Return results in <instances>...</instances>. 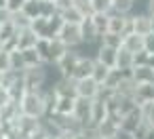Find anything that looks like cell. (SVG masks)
<instances>
[{"label": "cell", "instance_id": "cell-1", "mask_svg": "<svg viewBox=\"0 0 154 139\" xmlns=\"http://www.w3.org/2000/svg\"><path fill=\"white\" fill-rule=\"evenodd\" d=\"M17 103H19L21 114H28V116H34V118H47L49 116L45 91H26L23 97Z\"/></svg>", "mask_w": 154, "mask_h": 139}, {"label": "cell", "instance_id": "cell-2", "mask_svg": "<svg viewBox=\"0 0 154 139\" xmlns=\"http://www.w3.org/2000/svg\"><path fill=\"white\" fill-rule=\"evenodd\" d=\"M36 47H38V51H40L45 63H51V65H55V63L68 53V49H70L59 36H55V38H40Z\"/></svg>", "mask_w": 154, "mask_h": 139}, {"label": "cell", "instance_id": "cell-3", "mask_svg": "<svg viewBox=\"0 0 154 139\" xmlns=\"http://www.w3.org/2000/svg\"><path fill=\"white\" fill-rule=\"evenodd\" d=\"M23 80L28 91H45L49 89V74H47V63L36 65V68H26L23 70Z\"/></svg>", "mask_w": 154, "mask_h": 139}, {"label": "cell", "instance_id": "cell-4", "mask_svg": "<svg viewBox=\"0 0 154 139\" xmlns=\"http://www.w3.org/2000/svg\"><path fill=\"white\" fill-rule=\"evenodd\" d=\"M70 49H76L82 44V32H80V23H70V21H63L59 34H57Z\"/></svg>", "mask_w": 154, "mask_h": 139}, {"label": "cell", "instance_id": "cell-5", "mask_svg": "<svg viewBox=\"0 0 154 139\" xmlns=\"http://www.w3.org/2000/svg\"><path fill=\"white\" fill-rule=\"evenodd\" d=\"M131 32H135L139 36H148L152 32V17H150V13L133 11L131 13Z\"/></svg>", "mask_w": 154, "mask_h": 139}, {"label": "cell", "instance_id": "cell-6", "mask_svg": "<svg viewBox=\"0 0 154 139\" xmlns=\"http://www.w3.org/2000/svg\"><path fill=\"white\" fill-rule=\"evenodd\" d=\"M99 93H101V84H99L93 76L76 80V95H78V97L95 99V97H99Z\"/></svg>", "mask_w": 154, "mask_h": 139}, {"label": "cell", "instance_id": "cell-7", "mask_svg": "<svg viewBox=\"0 0 154 139\" xmlns=\"http://www.w3.org/2000/svg\"><path fill=\"white\" fill-rule=\"evenodd\" d=\"M78 59H80V51H78V49H68V53H66L57 63H55V68L61 72V76L72 78V74H74V68H76Z\"/></svg>", "mask_w": 154, "mask_h": 139}, {"label": "cell", "instance_id": "cell-8", "mask_svg": "<svg viewBox=\"0 0 154 139\" xmlns=\"http://www.w3.org/2000/svg\"><path fill=\"white\" fill-rule=\"evenodd\" d=\"M143 120H146V116H143V105H139L137 110H133V112H129V114H125V116L120 118V131L133 135L135 128H137Z\"/></svg>", "mask_w": 154, "mask_h": 139}, {"label": "cell", "instance_id": "cell-9", "mask_svg": "<svg viewBox=\"0 0 154 139\" xmlns=\"http://www.w3.org/2000/svg\"><path fill=\"white\" fill-rule=\"evenodd\" d=\"M110 116V105H108V99L106 97H95L93 103H91V124H99L101 120H106Z\"/></svg>", "mask_w": 154, "mask_h": 139}, {"label": "cell", "instance_id": "cell-10", "mask_svg": "<svg viewBox=\"0 0 154 139\" xmlns=\"http://www.w3.org/2000/svg\"><path fill=\"white\" fill-rule=\"evenodd\" d=\"M80 32H82V42H85V44H99L101 34H99V30L95 28L91 15H87V17L80 21Z\"/></svg>", "mask_w": 154, "mask_h": 139}, {"label": "cell", "instance_id": "cell-11", "mask_svg": "<svg viewBox=\"0 0 154 139\" xmlns=\"http://www.w3.org/2000/svg\"><path fill=\"white\" fill-rule=\"evenodd\" d=\"M108 32H118V34L131 32V15L110 11V28H108Z\"/></svg>", "mask_w": 154, "mask_h": 139}, {"label": "cell", "instance_id": "cell-12", "mask_svg": "<svg viewBox=\"0 0 154 139\" xmlns=\"http://www.w3.org/2000/svg\"><path fill=\"white\" fill-rule=\"evenodd\" d=\"M93 68H95V57L93 55H80L76 68H74V74L72 78L74 80H80V78H89L93 76Z\"/></svg>", "mask_w": 154, "mask_h": 139}, {"label": "cell", "instance_id": "cell-13", "mask_svg": "<svg viewBox=\"0 0 154 139\" xmlns=\"http://www.w3.org/2000/svg\"><path fill=\"white\" fill-rule=\"evenodd\" d=\"M91 103H93V99H85V97H76V107H74V118L80 122V124H85V126H89L91 124Z\"/></svg>", "mask_w": 154, "mask_h": 139}, {"label": "cell", "instance_id": "cell-14", "mask_svg": "<svg viewBox=\"0 0 154 139\" xmlns=\"http://www.w3.org/2000/svg\"><path fill=\"white\" fill-rule=\"evenodd\" d=\"M95 128H97L99 137H116L120 133V118L108 116L106 120H101L99 124H95Z\"/></svg>", "mask_w": 154, "mask_h": 139}, {"label": "cell", "instance_id": "cell-15", "mask_svg": "<svg viewBox=\"0 0 154 139\" xmlns=\"http://www.w3.org/2000/svg\"><path fill=\"white\" fill-rule=\"evenodd\" d=\"M32 28H34V32H36L40 38H55V36H57V30L53 28L51 17H36V19L32 21Z\"/></svg>", "mask_w": 154, "mask_h": 139}, {"label": "cell", "instance_id": "cell-16", "mask_svg": "<svg viewBox=\"0 0 154 139\" xmlns=\"http://www.w3.org/2000/svg\"><path fill=\"white\" fill-rule=\"evenodd\" d=\"M95 59H99L101 63H106L108 68H116V59H118V49L108 47V44H99L95 51Z\"/></svg>", "mask_w": 154, "mask_h": 139}, {"label": "cell", "instance_id": "cell-17", "mask_svg": "<svg viewBox=\"0 0 154 139\" xmlns=\"http://www.w3.org/2000/svg\"><path fill=\"white\" fill-rule=\"evenodd\" d=\"M53 91H55L59 97H78V95H76V80H74V78H68V76H61V78L53 84Z\"/></svg>", "mask_w": 154, "mask_h": 139}, {"label": "cell", "instance_id": "cell-18", "mask_svg": "<svg viewBox=\"0 0 154 139\" xmlns=\"http://www.w3.org/2000/svg\"><path fill=\"white\" fill-rule=\"evenodd\" d=\"M45 118H34V116H28V114H21L19 118H17V126H19V131H21V135L26 137V139H30V135L40 126V122H42Z\"/></svg>", "mask_w": 154, "mask_h": 139}, {"label": "cell", "instance_id": "cell-19", "mask_svg": "<svg viewBox=\"0 0 154 139\" xmlns=\"http://www.w3.org/2000/svg\"><path fill=\"white\" fill-rule=\"evenodd\" d=\"M135 99L139 105L154 103V82H139L135 86Z\"/></svg>", "mask_w": 154, "mask_h": 139}, {"label": "cell", "instance_id": "cell-20", "mask_svg": "<svg viewBox=\"0 0 154 139\" xmlns=\"http://www.w3.org/2000/svg\"><path fill=\"white\" fill-rule=\"evenodd\" d=\"M40 40V36L34 32V28H21L17 34V49H28V47H36Z\"/></svg>", "mask_w": 154, "mask_h": 139}, {"label": "cell", "instance_id": "cell-21", "mask_svg": "<svg viewBox=\"0 0 154 139\" xmlns=\"http://www.w3.org/2000/svg\"><path fill=\"white\" fill-rule=\"evenodd\" d=\"M21 55H23V63L26 68H36V65H45V59L38 51V47H28V49H21Z\"/></svg>", "mask_w": 154, "mask_h": 139}, {"label": "cell", "instance_id": "cell-22", "mask_svg": "<svg viewBox=\"0 0 154 139\" xmlns=\"http://www.w3.org/2000/svg\"><path fill=\"white\" fill-rule=\"evenodd\" d=\"M131 78L139 84V82H154V68L148 65H135L131 70Z\"/></svg>", "mask_w": 154, "mask_h": 139}, {"label": "cell", "instance_id": "cell-23", "mask_svg": "<svg viewBox=\"0 0 154 139\" xmlns=\"http://www.w3.org/2000/svg\"><path fill=\"white\" fill-rule=\"evenodd\" d=\"M74 107H76V97H59V95H57V103H55L53 114L74 116Z\"/></svg>", "mask_w": 154, "mask_h": 139}, {"label": "cell", "instance_id": "cell-24", "mask_svg": "<svg viewBox=\"0 0 154 139\" xmlns=\"http://www.w3.org/2000/svg\"><path fill=\"white\" fill-rule=\"evenodd\" d=\"M133 65H135V53H131L125 47H120L118 49V59H116V68H120L125 72H131Z\"/></svg>", "mask_w": 154, "mask_h": 139}, {"label": "cell", "instance_id": "cell-25", "mask_svg": "<svg viewBox=\"0 0 154 139\" xmlns=\"http://www.w3.org/2000/svg\"><path fill=\"white\" fill-rule=\"evenodd\" d=\"M122 47L129 49L131 53H139V51H143V36H139L135 32H127L122 38Z\"/></svg>", "mask_w": 154, "mask_h": 139}, {"label": "cell", "instance_id": "cell-26", "mask_svg": "<svg viewBox=\"0 0 154 139\" xmlns=\"http://www.w3.org/2000/svg\"><path fill=\"white\" fill-rule=\"evenodd\" d=\"M21 11L34 21L36 17H42V0H26Z\"/></svg>", "mask_w": 154, "mask_h": 139}, {"label": "cell", "instance_id": "cell-27", "mask_svg": "<svg viewBox=\"0 0 154 139\" xmlns=\"http://www.w3.org/2000/svg\"><path fill=\"white\" fill-rule=\"evenodd\" d=\"M122 38H125V34H118V32H106V34H101L99 44H108V47L120 49V47H122Z\"/></svg>", "mask_w": 154, "mask_h": 139}, {"label": "cell", "instance_id": "cell-28", "mask_svg": "<svg viewBox=\"0 0 154 139\" xmlns=\"http://www.w3.org/2000/svg\"><path fill=\"white\" fill-rule=\"evenodd\" d=\"M112 11L131 15L135 11V0H112Z\"/></svg>", "mask_w": 154, "mask_h": 139}, {"label": "cell", "instance_id": "cell-29", "mask_svg": "<svg viewBox=\"0 0 154 139\" xmlns=\"http://www.w3.org/2000/svg\"><path fill=\"white\" fill-rule=\"evenodd\" d=\"M110 70L112 68H108L106 63H101L99 59H95V68H93V78L99 82V84H103L106 82V78H108V74H110Z\"/></svg>", "mask_w": 154, "mask_h": 139}, {"label": "cell", "instance_id": "cell-30", "mask_svg": "<svg viewBox=\"0 0 154 139\" xmlns=\"http://www.w3.org/2000/svg\"><path fill=\"white\" fill-rule=\"evenodd\" d=\"M61 17H63V21H70V23H80L87 15H82L76 7H70L68 11H61Z\"/></svg>", "mask_w": 154, "mask_h": 139}, {"label": "cell", "instance_id": "cell-31", "mask_svg": "<svg viewBox=\"0 0 154 139\" xmlns=\"http://www.w3.org/2000/svg\"><path fill=\"white\" fill-rule=\"evenodd\" d=\"M11 65H13V70H17V72H23V70H26L21 49H11Z\"/></svg>", "mask_w": 154, "mask_h": 139}, {"label": "cell", "instance_id": "cell-32", "mask_svg": "<svg viewBox=\"0 0 154 139\" xmlns=\"http://www.w3.org/2000/svg\"><path fill=\"white\" fill-rule=\"evenodd\" d=\"M9 70H13V65H11V51L2 49L0 51V72H9Z\"/></svg>", "mask_w": 154, "mask_h": 139}, {"label": "cell", "instance_id": "cell-33", "mask_svg": "<svg viewBox=\"0 0 154 139\" xmlns=\"http://www.w3.org/2000/svg\"><path fill=\"white\" fill-rule=\"evenodd\" d=\"M74 7L82 13V15H91L95 9H93V0H74Z\"/></svg>", "mask_w": 154, "mask_h": 139}, {"label": "cell", "instance_id": "cell-34", "mask_svg": "<svg viewBox=\"0 0 154 139\" xmlns=\"http://www.w3.org/2000/svg\"><path fill=\"white\" fill-rule=\"evenodd\" d=\"M152 131V126H150V122L148 120H143L137 128H135V133H133V139H146L148 137V133Z\"/></svg>", "mask_w": 154, "mask_h": 139}, {"label": "cell", "instance_id": "cell-35", "mask_svg": "<svg viewBox=\"0 0 154 139\" xmlns=\"http://www.w3.org/2000/svg\"><path fill=\"white\" fill-rule=\"evenodd\" d=\"M93 9H95V11L110 13V11H112V0H93ZM95 11H93V13H95Z\"/></svg>", "mask_w": 154, "mask_h": 139}, {"label": "cell", "instance_id": "cell-36", "mask_svg": "<svg viewBox=\"0 0 154 139\" xmlns=\"http://www.w3.org/2000/svg\"><path fill=\"white\" fill-rule=\"evenodd\" d=\"M13 97H11V91L5 86V84H0V107H5L7 103H11Z\"/></svg>", "mask_w": 154, "mask_h": 139}, {"label": "cell", "instance_id": "cell-37", "mask_svg": "<svg viewBox=\"0 0 154 139\" xmlns=\"http://www.w3.org/2000/svg\"><path fill=\"white\" fill-rule=\"evenodd\" d=\"M150 63V53L143 49V51H139V53H135V65H148ZM133 65V68H135Z\"/></svg>", "mask_w": 154, "mask_h": 139}, {"label": "cell", "instance_id": "cell-38", "mask_svg": "<svg viewBox=\"0 0 154 139\" xmlns=\"http://www.w3.org/2000/svg\"><path fill=\"white\" fill-rule=\"evenodd\" d=\"M13 11L9 7H0V23H7V21H13Z\"/></svg>", "mask_w": 154, "mask_h": 139}, {"label": "cell", "instance_id": "cell-39", "mask_svg": "<svg viewBox=\"0 0 154 139\" xmlns=\"http://www.w3.org/2000/svg\"><path fill=\"white\" fill-rule=\"evenodd\" d=\"M143 49H146L150 55L154 53V34H152V32H150L148 36H143Z\"/></svg>", "mask_w": 154, "mask_h": 139}, {"label": "cell", "instance_id": "cell-40", "mask_svg": "<svg viewBox=\"0 0 154 139\" xmlns=\"http://www.w3.org/2000/svg\"><path fill=\"white\" fill-rule=\"evenodd\" d=\"M143 116H146V120L150 122V126H154V103L143 105Z\"/></svg>", "mask_w": 154, "mask_h": 139}, {"label": "cell", "instance_id": "cell-41", "mask_svg": "<svg viewBox=\"0 0 154 139\" xmlns=\"http://www.w3.org/2000/svg\"><path fill=\"white\" fill-rule=\"evenodd\" d=\"M55 2V7H57V11L61 13V11H68L70 7H74V0H53Z\"/></svg>", "mask_w": 154, "mask_h": 139}, {"label": "cell", "instance_id": "cell-42", "mask_svg": "<svg viewBox=\"0 0 154 139\" xmlns=\"http://www.w3.org/2000/svg\"><path fill=\"white\" fill-rule=\"evenodd\" d=\"M57 139H74V133H72V131H61V133L57 135Z\"/></svg>", "mask_w": 154, "mask_h": 139}, {"label": "cell", "instance_id": "cell-43", "mask_svg": "<svg viewBox=\"0 0 154 139\" xmlns=\"http://www.w3.org/2000/svg\"><path fill=\"white\" fill-rule=\"evenodd\" d=\"M0 139H9V131L5 124H0Z\"/></svg>", "mask_w": 154, "mask_h": 139}, {"label": "cell", "instance_id": "cell-44", "mask_svg": "<svg viewBox=\"0 0 154 139\" xmlns=\"http://www.w3.org/2000/svg\"><path fill=\"white\" fill-rule=\"evenodd\" d=\"M148 13L154 15V0H148Z\"/></svg>", "mask_w": 154, "mask_h": 139}, {"label": "cell", "instance_id": "cell-45", "mask_svg": "<svg viewBox=\"0 0 154 139\" xmlns=\"http://www.w3.org/2000/svg\"><path fill=\"white\" fill-rule=\"evenodd\" d=\"M146 139H154V126H152V131L148 133V137H146Z\"/></svg>", "mask_w": 154, "mask_h": 139}, {"label": "cell", "instance_id": "cell-46", "mask_svg": "<svg viewBox=\"0 0 154 139\" xmlns=\"http://www.w3.org/2000/svg\"><path fill=\"white\" fill-rule=\"evenodd\" d=\"M150 65H152V68H154V53H152V55H150Z\"/></svg>", "mask_w": 154, "mask_h": 139}, {"label": "cell", "instance_id": "cell-47", "mask_svg": "<svg viewBox=\"0 0 154 139\" xmlns=\"http://www.w3.org/2000/svg\"><path fill=\"white\" fill-rule=\"evenodd\" d=\"M2 80H5V72H0V84H2Z\"/></svg>", "mask_w": 154, "mask_h": 139}, {"label": "cell", "instance_id": "cell-48", "mask_svg": "<svg viewBox=\"0 0 154 139\" xmlns=\"http://www.w3.org/2000/svg\"><path fill=\"white\" fill-rule=\"evenodd\" d=\"M152 17V34H154V15H150Z\"/></svg>", "mask_w": 154, "mask_h": 139}, {"label": "cell", "instance_id": "cell-49", "mask_svg": "<svg viewBox=\"0 0 154 139\" xmlns=\"http://www.w3.org/2000/svg\"><path fill=\"white\" fill-rule=\"evenodd\" d=\"M101 139H118V135L116 137H101Z\"/></svg>", "mask_w": 154, "mask_h": 139}, {"label": "cell", "instance_id": "cell-50", "mask_svg": "<svg viewBox=\"0 0 154 139\" xmlns=\"http://www.w3.org/2000/svg\"><path fill=\"white\" fill-rule=\"evenodd\" d=\"M2 49H5V44H2V40H0V51H2Z\"/></svg>", "mask_w": 154, "mask_h": 139}, {"label": "cell", "instance_id": "cell-51", "mask_svg": "<svg viewBox=\"0 0 154 139\" xmlns=\"http://www.w3.org/2000/svg\"><path fill=\"white\" fill-rule=\"evenodd\" d=\"M49 139H57V135H51V137H49Z\"/></svg>", "mask_w": 154, "mask_h": 139}, {"label": "cell", "instance_id": "cell-52", "mask_svg": "<svg viewBox=\"0 0 154 139\" xmlns=\"http://www.w3.org/2000/svg\"><path fill=\"white\" fill-rule=\"evenodd\" d=\"M97 139H101V137H97Z\"/></svg>", "mask_w": 154, "mask_h": 139}, {"label": "cell", "instance_id": "cell-53", "mask_svg": "<svg viewBox=\"0 0 154 139\" xmlns=\"http://www.w3.org/2000/svg\"><path fill=\"white\" fill-rule=\"evenodd\" d=\"M131 139H133V137H131Z\"/></svg>", "mask_w": 154, "mask_h": 139}]
</instances>
